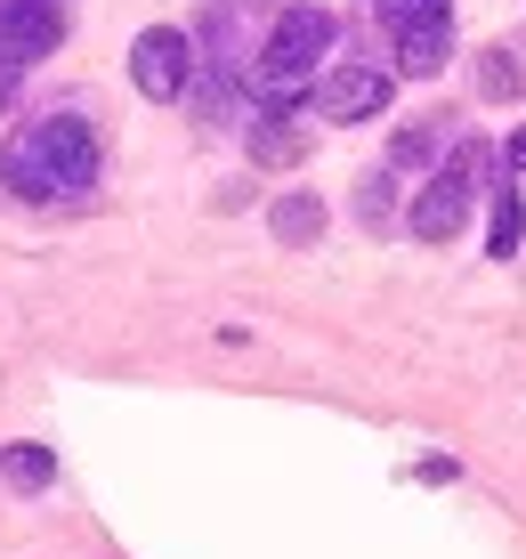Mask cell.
Listing matches in <instances>:
<instances>
[{"label": "cell", "mask_w": 526, "mask_h": 559, "mask_svg": "<svg viewBox=\"0 0 526 559\" xmlns=\"http://www.w3.org/2000/svg\"><path fill=\"white\" fill-rule=\"evenodd\" d=\"M478 90H486V98H518V66H511V49H486Z\"/></svg>", "instance_id": "4fadbf2b"}, {"label": "cell", "mask_w": 526, "mask_h": 559, "mask_svg": "<svg viewBox=\"0 0 526 559\" xmlns=\"http://www.w3.org/2000/svg\"><path fill=\"white\" fill-rule=\"evenodd\" d=\"M478 179H486V146L470 139V146H454V163H445L430 187H421V203H414V236H421V243H454V236H462V219H470Z\"/></svg>", "instance_id": "3957f363"}, {"label": "cell", "mask_w": 526, "mask_h": 559, "mask_svg": "<svg viewBox=\"0 0 526 559\" xmlns=\"http://www.w3.org/2000/svg\"><path fill=\"white\" fill-rule=\"evenodd\" d=\"M9 90H16V66H0V106H9Z\"/></svg>", "instance_id": "2e32d148"}, {"label": "cell", "mask_w": 526, "mask_h": 559, "mask_svg": "<svg viewBox=\"0 0 526 559\" xmlns=\"http://www.w3.org/2000/svg\"><path fill=\"white\" fill-rule=\"evenodd\" d=\"M130 82H139L154 106H170L187 90V33H170V25L139 33V49H130Z\"/></svg>", "instance_id": "5b68a950"}, {"label": "cell", "mask_w": 526, "mask_h": 559, "mask_svg": "<svg viewBox=\"0 0 526 559\" xmlns=\"http://www.w3.org/2000/svg\"><path fill=\"white\" fill-rule=\"evenodd\" d=\"M511 163H518V170H526V139H518V146H511Z\"/></svg>", "instance_id": "e0dca14e"}, {"label": "cell", "mask_w": 526, "mask_h": 559, "mask_svg": "<svg viewBox=\"0 0 526 559\" xmlns=\"http://www.w3.org/2000/svg\"><path fill=\"white\" fill-rule=\"evenodd\" d=\"M276 236H284V243H316V236H324V203H316V195H284V203H276Z\"/></svg>", "instance_id": "7c38bea8"}, {"label": "cell", "mask_w": 526, "mask_h": 559, "mask_svg": "<svg viewBox=\"0 0 526 559\" xmlns=\"http://www.w3.org/2000/svg\"><path fill=\"white\" fill-rule=\"evenodd\" d=\"M445 57H454V25H438V33H405V41H397V66L414 73V82L445 73Z\"/></svg>", "instance_id": "ba28073f"}, {"label": "cell", "mask_w": 526, "mask_h": 559, "mask_svg": "<svg viewBox=\"0 0 526 559\" xmlns=\"http://www.w3.org/2000/svg\"><path fill=\"white\" fill-rule=\"evenodd\" d=\"M65 41V9L57 0H0V66L25 73L33 57H49Z\"/></svg>", "instance_id": "277c9868"}, {"label": "cell", "mask_w": 526, "mask_h": 559, "mask_svg": "<svg viewBox=\"0 0 526 559\" xmlns=\"http://www.w3.org/2000/svg\"><path fill=\"white\" fill-rule=\"evenodd\" d=\"M0 478H9V487H25V495H41L49 478H57V454H49V447H9V454H0Z\"/></svg>", "instance_id": "30bf717a"}, {"label": "cell", "mask_w": 526, "mask_h": 559, "mask_svg": "<svg viewBox=\"0 0 526 559\" xmlns=\"http://www.w3.org/2000/svg\"><path fill=\"white\" fill-rule=\"evenodd\" d=\"M430 154H438V130H397L388 163H430Z\"/></svg>", "instance_id": "5bb4252c"}, {"label": "cell", "mask_w": 526, "mask_h": 559, "mask_svg": "<svg viewBox=\"0 0 526 559\" xmlns=\"http://www.w3.org/2000/svg\"><path fill=\"white\" fill-rule=\"evenodd\" d=\"M381 106H388V73H373V66H340V73H324V90H316L324 122H373Z\"/></svg>", "instance_id": "8992f818"}, {"label": "cell", "mask_w": 526, "mask_h": 559, "mask_svg": "<svg viewBox=\"0 0 526 559\" xmlns=\"http://www.w3.org/2000/svg\"><path fill=\"white\" fill-rule=\"evenodd\" d=\"M0 170H9V195L25 203H65L97 187V139L82 114H49V122H25L0 154Z\"/></svg>", "instance_id": "6da1fadb"}, {"label": "cell", "mask_w": 526, "mask_h": 559, "mask_svg": "<svg viewBox=\"0 0 526 559\" xmlns=\"http://www.w3.org/2000/svg\"><path fill=\"white\" fill-rule=\"evenodd\" d=\"M518 236H526V203H518V187H502V195H494V227H486V252L511 260Z\"/></svg>", "instance_id": "8fae6325"}, {"label": "cell", "mask_w": 526, "mask_h": 559, "mask_svg": "<svg viewBox=\"0 0 526 559\" xmlns=\"http://www.w3.org/2000/svg\"><path fill=\"white\" fill-rule=\"evenodd\" d=\"M251 154H260V163H300V154H308V139L291 130V106H284V98L251 122Z\"/></svg>", "instance_id": "52a82bcc"}, {"label": "cell", "mask_w": 526, "mask_h": 559, "mask_svg": "<svg viewBox=\"0 0 526 559\" xmlns=\"http://www.w3.org/2000/svg\"><path fill=\"white\" fill-rule=\"evenodd\" d=\"M324 49H333V9H284L276 33H267V49H260V66H251V82L291 106L308 90V73H316Z\"/></svg>", "instance_id": "7a4b0ae2"}, {"label": "cell", "mask_w": 526, "mask_h": 559, "mask_svg": "<svg viewBox=\"0 0 526 559\" xmlns=\"http://www.w3.org/2000/svg\"><path fill=\"white\" fill-rule=\"evenodd\" d=\"M381 25L397 33H438V25H454V0H381Z\"/></svg>", "instance_id": "9c48e42d"}, {"label": "cell", "mask_w": 526, "mask_h": 559, "mask_svg": "<svg viewBox=\"0 0 526 559\" xmlns=\"http://www.w3.org/2000/svg\"><path fill=\"white\" fill-rule=\"evenodd\" d=\"M357 219H364V227L388 219V179H364V187H357Z\"/></svg>", "instance_id": "9a60e30c"}]
</instances>
